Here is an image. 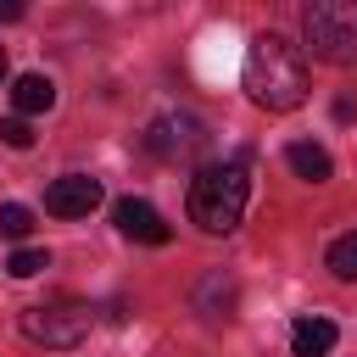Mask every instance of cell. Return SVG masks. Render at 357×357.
<instances>
[{"instance_id":"6da1fadb","label":"cell","mask_w":357,"mask_h":357,"mask_svg":"<svg viewBox=\"0 0 357 357\" xmlns=\"http://www.w3.org/2000/svg\"><path fill=\"white\" fill-rule=\"evenodd\" d=\"M245 95L268 112H296L307 100V61L279 33H257L245 50Z\"/></svg>"},{"instance_id":"7a4b0ae2","label":"cell","mask_w":357,"mask_h":357,"mask_svg":"<svg viewBox=\"0 0 357 357\" xmlns=\"http://www.w3.org/2000/svg\"><path fill=\"white\" fill-rule=\"evenodd\" d=\"M245 201H251V173L245 162H206L195 178H190V218L206 229V234H229L240 218H245Z\"/></svg>"},{"instance_id":"3957f363","label":"cell","mask_w":357,"mask_h":357,"mask_svg":"<svg viewBox=\"0 0 357 357\" xmlns=\"http://www.w3.org/2000/svg\"><path fill=\"white\" fill-rule=\"evenodd\" d=\"M301 33L318 61H357V0H312L301 11Z\"/></svg>"},{"instance_id":"277c9868","label":"cell","mask_w":357,"mask_h":357,"mask_svg":"<svg viewBox=\"0 0 357 357\" xmlns=\"http://www.w3.org/2000/svg\"><path fill=\"white\" fill-rule=\"evenodd\" d=\"M22 335H28L33 346H56V351H67V346H78V340L89 335V307H78V301L28 307V312H22Z\"/></svg>"},{"instance_id":"5b68a950","label":"cell","mask_w":357,"mask_h":357,"mask_svg":"<svg viewBox=\"0 0 357 357\" xmlns=\"http://www.w3.org/2000/svg\"><path fill=\"white\" fill-rule=\"evenodd\" d=\"M201 145H206V123L190 117V112H167V117H156V123L145 128V151H151L156 162H184V156H195Z\"/></svg>"},{"instance_id":"8992f818","label":"cell","mask_w":357,"mask_h":357,"mask_svg":"<svg viewBox=\"0 0 357 357\" xmlns=\"http://www.w3.org/2000/svg\"><path fill=\"white\" fill-rule=\"evenodd\" d=\"M100 201H106V190H100V178H89V173H61V178H50V190H45V212H50V218H89Z\"/></svg>"},{"instance_id":"52a82bcc","label":"cell","mask_w":357,"mask_h":357,"mask_svg":"<svg viewBox=\"0 0 357 357\" xmlns=\"http://www.w3.org/2000/svg\"><path fill=\"white\" fill-rule=\"evenodd\" d=\"M112 223H117L128 240H145V245H167V240H173V229L162 223V212H156L151 201H134V195H123V201L112 206Z\"/></svg>"},{"instance_id":"ba28073f","label":"cell","mask_w":357,"mask_h":357,"mask_svg":"<svg viewBox=\"0 0 357 357\" xmlns=\"http://www.w3.org/2000/svg\"><path fill=\"white\" fill-rule=\"evenodd\" d=\"M335 340H340V329H335V318H324V312H301V318L290 324V351H296V357H329Z\"/></svg>"},{"instance_id":"9c48e42d","label":"cell","mask_w":357,"mask_h":357,"mask_svg":"<svg viewBox=\"0 0 357 357\" xmlns=\"http://www.w3.org/2000/svg\"><path fill=\"white\" fill-rule=\"evenodd\" d=\"M11 106H17V117H39V112L56 106V84H50L45 73H22V78L11 84Z\"/></svg>"},{"instance_id":"30bf717a","label":"cell","mask_w":357,"mask_h":357,"mask_svg":"<svg viewBox=\"0 0 357 357\" xmlns=\"http://www.w3.org/2000/svg\"><path fill=\"white\" fill-rule=\"evenodd\" d=\"M284 162H290L301 178H312V184H324V178L335 173V162H329V151H324L318 139H296V145L284 151Z\"/></svg>"},{"instance_id":"8fae6325","label":"cell","mask_w":357,"mask_h":357,"mask_svg":"<svg viewBox=\"0 0 357 357\" xmlns=\"http://www.w3.org/2000/svg\"><path fill=\"white\" fill-rule=\"evenodd\" d=\"M45 268H50L45 245H17V251L6 257V273H11V279H33V273H45Z\"/></svg>"},{"instance_id":"7c38bea8","label":"cell","mask_w":357,"mask_h":357,"mask_svg":"<svg viewBox=\"0 0 357 357\" xmlns=\"http://www.w3.org/2000/svg\"><path fill=\"white\" fill-rule=\"evenodd\" d=\"M329 268H335V279H357V234H340L329 245Z\"/></svg>"},{"instance_id":"4fadbf2b","label":"cell","mask_w":357,"mask_h":357,"mask_svg":"<svg viewBox=\"0 0 357 357\" xmlns=\"http://www.w3.org/2000/svg\"><path fill=\"white\" fill-rule=\"evenodd\" d=\"M28 229H33V212L17 206V201H6V206H0V234H6V240H28Z\"/></svg>"},{"instance_id":"5bb4252c","label":"cell","mask_w":357,"mask_h":357,"mask_svg":"<svg viewBox=\"0 0 357 357\" xmlns=\"http://www.w3.org/2000/svg\"><path fill=\"white\" fill-rule=\"evenodd\" d=\"M0 139H6L11 151H28V145H33V128H28V117H6V123H0Z\"/></svg>"},{"instance_id":"9a60e30c","label":"cell","mask_w":357,"mask_h":357,"mask_svg":"<svg viewBox=\"0 0 357 357\" xmlns=\"http://www.w3.org/2000/svg\"><path fill=\"white\" fill-rule=\"evenodd\" d=\"M17 17H22V6L17 0H0V22H17Z\"/></svg>"},{"instance_id":"2e32d148","label":"cell","mask_w":357,"mask_h":357,"mask_svg":"<svg viewBox=\"0 0 357 357\" xmlns=\"http://www.w3.org/2000/svg\"><path fill=\"white\" fill-rule=\"evenodd\" d=\"M6 73H11V61H6V50H0V84H6Z\"/></svg>"}]
</instances>
